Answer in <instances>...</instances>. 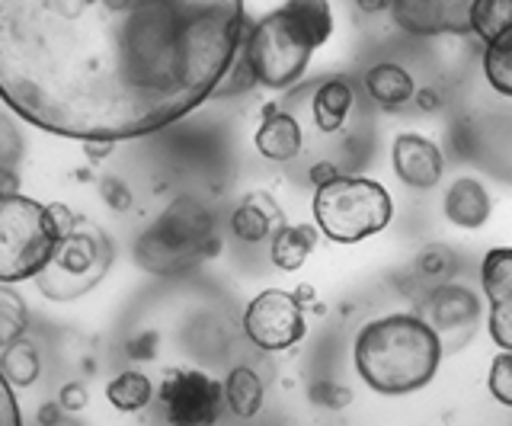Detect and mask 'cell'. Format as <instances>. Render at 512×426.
I'll return each mask as SVG.
<instances>
[{"instance_id":"6da1fadb","label":"cell","mask_w":512,"mask_h":426,"mask_svg":"<svg viewBox=\"0 0 512 426\" xmlns=\"http://www.w3.org/2000/svg\"><path fill=\"white\" fill-rule=\"evenodd\" d=\"M247 33L244 0H0V97L64 138H141L212 100Z\"/></svg>"},{"instance_id":"7a4b0ae2","label":"cell","mask_w":512,"mask_h":426,"mask_svg":"<svg viewBox=\"0 0 512 426\" xmlns=\"http://www.w3.org/2000/svg\"><path fill=\"white\" fill-rule=\"evenodd\" d=\"M442 337L420 311L381 314L359 327L352 366L375 394H413L426 388L442 366Z\"/></svg>"},{"instance_id":"3957f363","label":"cell","mask_w":512,"mask_h":426,"mask_svg":"<svg viewBox=\"0 0 512 426\" xmlns=\"http://www.w3.org/2000/svg\"><path fill=\"white\" fill-rule=\"evenodd\" d=\"M330 0H285L250 26L244 58L250 61L256 84L266 90L295 87L311 65V55L333 36Z\"/></svg>"},{"instance_id":"277c9868","label":"cell","mask_w":512,"mask_h":426,"mask_svg":"<svg viewBox=\"0 0 512 426\" xmlns=\"http://www.w3.org/2000/svg\"><path fill=\"white\" fill-rule=\"evenodd\" d=\"M218 254L215 215L199 199L183 196L141 234L135 257L148 273L176 276Z\"/></svg>"},{"instance_id":"5b68a950","label":"cell","mask_w":512,"mask_h":426,"mask_svg":"<svg viewBox=\"0 0 512 426\" xmlns=\"http://www.w3.org/2000/svg\"><path fill=\"white\" fill-rule=\"evenodd\" d=\"M311 212L327 241L359 244L394 222V199L378 180L340 173L333 183L314 189Z\"/></svg>"},{"instance_id":"8992f818","label":"cell","mask_w":512,"mask_h":426,"mask_svg":"<svg viewBox=\"0 0 512 426\" xmlns=\"http://www.w3.org/2000/svg\"><path fill=\"white\" fill-rule=\"evenodd\" d=\"M64 231L48 205L0 193V282H23L48 270Z\"/></svg>"},{"instance_id":"52a82bcc","label":"cell","mask_w":512,"mask_h":426,"mask_svg":"<svg viewBox=\"0 0 512 426\" xmlns=\"http://www.w3.org/2000/svg\"><path fill=\"white\" fill-rule=\"evenodd\" d=\"M244 334L263 353H285L308 337V318L295 292L266 289L244 308Z\"/></svg>"},{"instance_id":"ba28073f","label":"cell","mask_w":512,"mask_h":426,"mask_svg":"<svg viewBox=\"0 0 512 426\" xmlns=\"http://www.w3.org/2000/svg\"><path fill=\"white\" fill-rule=\"evenodd\" d=\"M106 244L90 234H64L55 260L36 279L48 298H74L106 273Z\"/></svg>"},{"instance_id":"9c48e42d","label":"cell","mask_w":512,"mask_h":426,"mask_svg":"<svg viewBox=\"0 0 512 426\" xmlns=\"http://www.w3.org/2000/svg\"><path fill=\"white\" fill-rule=\"evenodd\" d=\"M160 404L170 426H215L224 404V385L199 369H170L160 385Z\"/></svg>"},{"instance_id":"30bf717a","label":"cell","mask_w":512,"mask_h":426,"mask_svg":"<svg viewBox=\"0 0 512 426\" xmlns=\"http://www.w3.org/2000/svg\"><path fill=\"white\" fill-rule=\"evenodd\" d=\"M477 0H391L394 26L407 36H471Z\"/></svg>"},{"instance_id":"8fae6325","label":"cell","mask_w":512,"mask_h":426,"mask_svg":"<svg viewBox=\"0 0 512 426\" xmlns=\"http://www.w3.org/2000/svg\"><path fill=\"white\" fill-rule=\"evenodd\" d=\"M420 314L442 337V346L448 353L452 346L464 343V337H471V330L480 318V298L471 289L445 282V286H436L426 292Z\"/></svg>"},{"instance_id":"7c38bea8","label":"cell","mask_w":512,"mask_h":426,"mask_svg":"<svg viewBox=\"0 0 512 426\" xmlns=\"http://www.w3.org/2000/svg\"><path fill=\"white\" fill-rule=\"evenodd\" d=\"M487 330L500 350L512 353V247H493L480 266Z\"/></svg>"},{"instance_id":"4fadbf2b","label":"cell","mask_w":512,"mask_h":426,"mask_svg":"<svg viewBox=\"0 0 512 426\" xmlns=\"http://www.w3.org/2000/svg\"><path fill=\"white\" fill-rule=\"evenodd\" d=\"M394 173L410 189H436L445 177L442 148L420 132H400L391 145Z\"/></svg>"},{"instance_id":"5bb4252c","label":"cell","mask_w":512,"mask_h":426,"mask_svg":"<svg viewBox=\"0 0 512 426\" xmlns=\"http://www.w3.org/2000/svg\"><path fill=\"white\" fill-rule=\"evenodd\" d=\"M253 145L266 161H276V164L295 161L304 148V129L298 116L288 113V109H279L276 103H269L253 132Z\"/></svg>"},{"instance_id":"9a60e30c","label":"cell","mask_w":512,"mask_h":426,"mask_svg":"<svg viewBox=\"0 0 512 426\" xmlns=\"http://www.w3.org/2000/svg\"><path fill=\"white\" fill-rule=\"evenodd\" d=\"M352 106H356V90H352L349 77H324L317 87H311L308 113L320 135L343 132L352 116Z\"/></svg>"},{"instance_id":"2e32d148","label":"cell","mask_w":512,"mask_h":426,"mask_svg":"<svg viewBox=\"0 0 512 426\" xmlns=\"http://www.w3.org/2000/svg\"><path fill=\"white\" fill-rule=\"evenodd\" d=\"M493 212L490 193L484 189V183L474 177H461L448 186V193L442 199V215L452 222L455 228L464 231H477L487 225V218Z\"/></svg>"},{"instance_id":"e0dca14e","label":"cell","mask_w":512,"mask_h":426,"mask_svg":"<svg viewBox=\"0 0 512 426\" xmlns=\"http://www.w3.org/2000/svg\"><path fill=\"white\" fill-rule=\"evenodd\" d=\"M365 97L372 100L378 109H400V106H407L413 97H416V81H413V74L404 68V65H397V61H378V65H372L365 71Z\"/></svg>"},{"instance_id":"ac0fdd59","label":"cell","mask_w":512,"mask_h":426,"mask_svg":"<svg viewBox=\"0 0 512 426\" xmlns=\"http://www.w3.org/2000/svg\"><path fill=\"white\" fill-rule=\"evenodd\" d=\"M276 222H279V205L272 202L269 193H250L231 212V231H234V238L244 244L266 241Z\"/></svg>"},{"instance_id":"d6986e66","label":"cell","mask_w":512,"mask_h":426,"mask_svg":"<svg viewBox=\"0 0 512 426\" xmlns=\"http://www.w3.org/2000/svg\"><path fill=\"white\" fill-rule=\"evenodd\" d=\"M317 234L320 228L317 225H279L272 231V244H269V257L272 263L279 266L282 273H295L301 270L308 257L314 254L317 247Z\"/></svg>"},{"instance_id":"ffe728a7","label":"cell","mask_w":512,"mask_h":426,"mask_svg":"<svg viewBox=\"0 0 512 426\" xmlns=\"http://www.w3.org/2000/svg\"><path fill=\"white\" fill-rule=\"evenodd\" d=\"M263 378L256 375L250 366H234L224 378V404L231 407V414L240 420H253L263 410Z\"/></svg>"},{"instance_id":"44dd1931","label":"cell","mask_w":512,"mask_h":426,"mask_svg":"<svg viewBox=\"0 0 512 426\" xmlns=\"http://www.w3.org/2000/svg\"><path fill=\"white\" fill-rule=\"evenodd\" d=\"M106 398L109 404L122 410V414H138V410H144L151 404L154 398V385H151V378L138 372V369H125L119 372L112 382L106 385Z\"/></svg>"},{"instance_id":"7402d4cb","label":"cell","mask_w":512,"mask_h":426,"mask_svg":"<svg viewBox=\"0 0 512 426\" xmlns=\"http://www.w3.org/2000/svg\"><path fill=\"white\" fill-rule=\"evenodd\" d=\"M480 65H484L487 84L500 93V97L512 100V29H506V33H500L493 42L484 45Z\"/></svg>"},{"instance_id":"603a6c76","label":"cell","mask_w":512,"mask_h":426,"mask_svg":"<svg viewBox=\"0 0 512 426\" xmlns=\"http://www.w3.org/2000/svg\"><path fill=\"white\" fill-rule=\"evenodd\" d=\"M0 375L7 378L10 385L26 388L39 378V353L36 346L26 340L10 343L7 350H0Z\"/></svg>"},{"instance_id":"cb8c5ba5","label":"cell","mask_w":512,"mask_h":426,"mask_svg":"<svg viewBox=\"0 0 512 426\" xmlns=\"http://www.w3.org/2000/svg\"><path fill=\"white\" fill-rule=\"evenodd\" d=\"M512 29V0H477L471 17V36L480 42H493L500 33Z\"/></svg>"},{"instance_id":"d4e9b609","label":"cell","mask_w":512,"mask_h":426,"mask_svg":"<svg viewBox=\"0 0 512 426\" xmlns=\"http://www.w3.org/2000/svg\"><path fill=\"white\" fill-rule=\"evenodd\" d=\"M413 270L423 282H429V289H436V286H445V282H452V276L458 273V257L442 244H429L420 250Z\"/></svg>"},{"instance_id":"484cf974","label":"cell","mask_w":512,"mask_h":426,"mask_svg":"<svg viewBox=\"0 0 512 426\" xmlns=\"http://www.w3.org/2000/svg\"><path fill=\"white\" fill-rule=\"evenodd\" d=\"M29 318H26V302L20 292L0 286V350H7L10 343L23 337Z\"/></svg>"},{"instance_id":"4316f807","label":"cell","mask_w":512,"mask_h":426,"mask_svg":"<svg viewBox=\"0 0 512 426\" xmlns=\"http://www.w3.org/2000/svg\"><path fill=\"white\" fill-rule=\"evenodd\" d=\"M487 388H490L496 404L512 407V353L509 350H500V353L490 359Z\"/></svg>"},{"instance_id":"83f0119b","label":"cell","mask_w":512,"mask_h":426,"mask_svg":"<svg viewBox=\"0 0 512 426\" xmlns=\"http://www.w3.org/2000/svg\"><path fill=\"white\" fill-rule=\"evenodd\" d=\"M308 401L324 410H343L352 404V388L336 382V378H317L308 388Z\"/></svg>"},{"instance_id":"f1b7e54d","label":"cell","mask_w":512,"mask_h":426,"mask_svg":"<svg viewBox=\"0 0 512 426\" xmlns=\"http://www.w3.org/2000/svg\"><path fill=\"white\" fill-rule=\"evenodd\" d=\"M0 426H23L20 407H16V398H13L10 382L4 375H0Z\"/></svg>"},{"instance_id":"f546056e","label":"cell","mask_w":512,"mask_h":426,"mask_svg":"<svg viewBox=\"0 0 512 426\" xmlns=\"http://www.w3.org/2000/svg\"><path fill=\"white\" fill-rule=\"evenodd\" d=\"M87 388L84 385H77V382H71V385H64L61 388V407L64 410H71V414H77V410H84L87 407Z\"/></svg>"},{"instance_id":"4dcf8cb0","label":"cell","mask_w":512,"mask_h":426,"mask_svg":"<svg viewBox=\"0 0 512 426\" xmlns=\"http://www.w3.org/2000/svg\"><path fill=\"white\" fill-rule=\"evenodd\" d=\"M340 164H333V161H314L311 164V170H308V177H311V183H314V189L317 186H327V183H333L336 177H340Z\"/></svg>"},{"instance_id":"1f68e13d","label":"cell","mask_w":512,"mask_h":426,"mask_svg":"<svg viewBox=\"0 0 512 426\" xmlns=\"http://www.w3.org/2000/svg\"><path fill=\"white\" fill-rule=\"evenodd\" d=\"M416 106H420L423 109V113H436V109L442 106V97H439V93L436 90H432V87H420V90H416Z\"/></svg>"},{"instance_id":"d6a6232c","label":"cell","mask_w":512,"mask_h":426,"mask_svg":"<svg viewBox=\"0 0 512 426\" xmlns=\"http://www.w3.org/2000/svg\"><path fill=\"white\" fill-rule=\"evenodd\" d=\"M356 7L365 13V17H375V13L391 10V0H356Z\"/></svg>"},{"instance_id":"836d02e7","label":"cell","mask_w":512,"mask_h":426,"mask_svg":"<svg viewBox=\"0 0 512 426\" xmlns=\"http://www.w3.org/2000/svg\"><path fill=\"white\" fill-rule=\"evenodd\" d=\"M295 298H298L301 308H314L317 305V289L314 286H298L295 289Z\"/></svg>"}]
</instances>
